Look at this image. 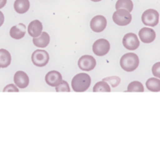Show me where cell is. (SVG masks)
<instances>
[{"label": "cell", "mask_w": 160, "mask_h": 150, "mask_svg": "<svg viewBox=\"0 0 160 150\" xmlns=\"http://www.w3.org/2000/svg\"><path fill=\"white\" fill-rule=\"evenodd\" d=\"M90 76L85 73H80L75 75L72 80V88L74 92H85L91 85Z\"/></svg>", "instance_id": "obj_1"}, {"label": "cell", "mask_w": 160, "mask_h": 150, "mask_svg": "<svg viewBox=\"0 0 160 150\" xmlns=\"http://www.w3.org/2000/svg\"><path fill=\"white\" fill-rule=\"evenodd\" d=\"M95 66H96V60L93 56L89 55L81 56L78 60V67L82 70L90 71L95 68Z\"/></svg>", "instance_id": "obj_7"}, {"label": "cell", "mask_w": 160, "mask_h": 150, "mask_svg": "<svg viewBox=\"0 0 160 150\" xmlns=\"http://www.w3.org/2000/svg\"><path fill=\"white\" fill-rule=\"evenodd\" d=\"M26 34V27L23 23H20L18 25L12 27L9 31V34L11 38L14 39H20L23 38Z\"/></svg>", "instance_id": "obj_14"}, {"label": "cell", "mask_w": 160, "mask_h": 150, "mask_svg": "<svg viewBox=\"0 0 160 150\" xmlns=\"http://www.w3.org/2000/svg\"><path fill=\"white\" fill-rule=\"evenodd\" d=\"M107 25V20L106 17L102 15L95 16L92 19L90 23L91 28L95 32H102L105 30Z\"/></svg>", "instance_id": "obj_9"}, {"label": "cell", "mask_w": 160, "mask_h": 150, "mask_svg": "<svg viewBox=\"0 0 160 150\" xmlns=\"http://www.w3.org/2000/svg\"><path fill=\"white\" fill-rule=\"evenodd\" d=\"M11 63V55L4 48L0 49V68H6Z\"/></svg>", "instance_id": "obj_17"}, {"label": "cell", "mask_w": 160, "mask_h": 150, "mask_svg": "<svg viewBox=\"0 0 160 150\" xmlns=\"http://www.w3.org/2000/svg\"><path fill=\"white\" fill-rule=\"evenodd\" d=\"M104 81H107L108 83L111 84L112 88L117 87V85H119L120 83V78L117 76H112V77H108V78H104L102 80Z\"/></svg>", "instance_id": "obj_22"}, {"label": "cell", "mask_w": 160, "mask_h": 150, "mask_svg": "<svg viewBox=\"0 0 160 150\" xmlns=\"http://www.w3.org/2000/svg\"><path fill=\"white\" fill-rule=\"evenodd\" d=\"M32 62L37 67H45L49 60V56L46 51L38 49L32 53L31 56Z\"/></svg>", "instance_id": "obj_5"}, {"label": "cell", "mask_w": 160, "mask_h": 150, "mask_svg": "<svg viewBox=\"0 0 160 150\" xmlns=\"http://www.w3.org/2000/svg\"><path fill=\"white\" fill-rule=\"evenodd\" d=\"M123 46L128 50H136L139 47L138 38L134 33H128L125 34L123 39Z\"/></svg>", "instance_id": "obj_8"}, {"label": "cell", "mask_w": 160, "mask_h": 150, "mask_svg": "<svg viewBox=\"0 0 160 150\" xmlns=\"http://www.w3.org/2000/svg\"><path fill=\"white\" fill-rule=\"evenodd\" d=\"M3 92H19V89L16 87L14 84H8L5 87V88L3 89Z\"/></svg>", "instance_id": "obj_25"}, {"label": "cell", "mask_w": 160, "mask_h": 150, "mask_svg": "<svg viewBox=\"0 0 160 150\" xmlns=\"http://www.w3.org/2000/svg\"><path fill=\"white\" fill-rule=\"evenodd\" d=\"M13 79L16 85L20 88H25L29 84V78L28 74L22 70H19L15 73Z\"/></svg>", "instance_id": "obj_11"}, {"label": "cell", "mask_w": 160, "mask_h": 150, "mask_svg": "<svg viewBox=\"0 0 160 150\" xmlns=\"http://www.w3.org/2000/svg\"><path fill=\"white\" fill-rule=\"evenodd\" d=\"M50 37L48 33L42 32V34L33 38V43L38 48H45L49 44Z\"/></svg>", "instance_id": "obj_15"}, {"label": "cell", "mask_w": 160, "mask_h": 150, "mask_svg": "<svg viewBox=\"0 0 160 150\" xmlns=\"http://www.w3.org/2000/svg\"><path fill=\"white\" fill-rule=\"evenodd\" d=\"M112 20L119 26H126L131 22L132 16L127 9H118L112 15Z\"/></svg>", "instance_id": "obj_3"}, {"label": "cell", "mask_w": 160, "mask_h": 150, "mask_svg": "<svg viewBox=\"0 0 160 150\" xmlns=\"http://www.w3.org/2000/svg\"><path fill=\"white\" fill-rule=\"evenodd\" d=\"M42 29H43V26L39 20H33L28 26V33L33 38L38 37L42 34Z\"/></svg>", "instance_id": "obj_13"}, {"label": "cell", "mask_w": 160, "mask_h": 150, "mask_svg": "<svg viewBox=\"0 0 160 150\" xmlns=\"http://www.w3.org/2000/svg\"><path fill=\"white\" fill-rule=\"evenodd\" d=\"M111 91L110 87L109 84L104 81H99V82L96 83L93 88V92H109Z\"/></svg>", "instance_id": "obj_20"}, {"label": "cell", "mask_w": 160, "mask_h": 150, "mask_svg": "<svg viewBox=\"0 0 160 150\" xmlns=\"http://www.w3.org/2000/svg\"><path fill=\"white\" fill-rule=\"evenodd\" d=\"M91 1H92V2H100L101 0H91Z\"/></svg>", "instance_id": "obj_28"}, {"label": "cell", "mask_w": 160, "mask_h": 150, "mask_svg": "<svg viewBox=\"0 0 160 150\" xmlns=\"http://www.w3.org/2000/svg\"><path fill=\"white\" fill-rule=\"evenodd\" d=\"M138 65L139 58L135 53H126L120 59V66L125 71H134L138 68Z\"/></svg>", "instance_id": "obj_2"}, {"label": "cell", "mask_w": 160, "mask_h": 150, "mask_svg": "<svg viewBox=\"0 0 160 150\" xmlns=\"http://www.w3.org/2000/svg\"><path fill=\"white\" fill-rule=\"evenodd\" d=\"M147 88L152 92H159L160 91V80L158 78H152L146 81Z\"/></svg>", "instance_id": "obj_18"}, {"label": "cell", "mask_w": 160, "mask_h": 150, "mask_svg": "<svg viewBox=\"0 0 160 150\" xmlns=\"http://www.w3.org/2000/svg\"><path fill=\"white\" fill-rule=\"evenodd\" d=\"M139 38L144 43H151L156 38V32L149 28H143L139 31Z\"/></svg>", "instance_id": "obj_12"}, {"label": "cell", "mask_w": 160, "mask_h": 150, "mask_svg": "<svg viewBox=\"0 0 160 150\" xmlns=\"http://www.w3.org/2000/svg\"><path fill=\"white\" fill-rule=\"evenodd\" d=\"M45 81L48 85L52 86V87H56L62 81V75L59 72L52 70V71L48 72L45 76Z\"/></svg>", "instance_id": "obj_10"}, {"label": "cell", "mask_w": 160, "mask_h": 150, "mask_svg": "<svg viewBox=\"0 0 160 150\" xmlns=\"http://www.w3.org/2000/svg\"><path fill=\"white\" fill-rule=\"evenodd\" d=\"M4 23V15H3L2 12L0 11V27Z\"/></svg>", "instance_id": "obj_26"}, {"label": "cell", "mask_w": 160, "mask_h": 150, "mask_svg": "<svg viewBox=\"0 0 160 150\" xmlns=\"http://www.w3.org/2000/svg\"><path fill=\"white\" fill-rule=\"evenodd\" d=\"M30 8L29 0H16L14 2V9L17 12L20 14L25 13Z\"/></svg>", "instance_id": "obj_16"}, {"label": "cell", "mask_w": 160, "mask_h": 150, "mask_svg": "<svg viewBox=\"0 0 160 150\" xmlns=\"http://www.w3.org/2000/svg\"><path fill=\"white\" fill-rule=\"evenodd\" d=\"M133 6L134 5L131 0H118L116 3V9H124L130 12L132 11Z\"/></svg>", "instance_id": "obj_19"}, {"label": "cell", "mask_w": 160, "mask_h": 150, "mask_svg": "<svg viewBox=\"0 0 160 150\" xmlns=\"http://www.w3.org/2000/svg\"><path fill=\"white\" fill-rule=\"evenodd\" d=\"M152 73L156 78H160V62H156L152 67Z\"/></svg>", "instance_id": "obj_24"}, {"label": "cell", "mask_w": 160, "mask_h": 150, "mask_svg": "<svg viewBox=\"0 0 160 150\" xmlns=\"http://www.w3.org/2000/svg\"><path fill=\"white\" fill-rule=\"evenodd\" d=\"M92 48H93V52L96 56H103L109 52L110 49V44L106 39H98L93 44Z\"/></svg>", "instance_id": "obj_6"}, {"label": "cell", "mask_w": 160, "mask_h": 150, "mask_svg": "<svg viewBox=\"0 0 160 150\" xmlns=\"http://www.w3.org/2000/svg\"><path fill=\"white\" fill-rule=\"evenodd\" d=\"M128 92H143L144 87L143 84L139 81H132L130 83L128 88Z\"/></svg>", "instance_id": "obj_21"}, {"label": "cell", "mask_w": 160, "mask_h": 150, "mask_svg": "<svg viewBox=\"0 0 160 150\" xmlns=\"http://www.w3.org/2000/svg\"><path fill=\"white\" fill-rule=\"evenodd\" d=\"M56 91L57 92H70V88L69 87L68 83L66 81H62L60 84L56 87Z\"/></svg>", "instance_id": "obj_23"}, {"label": "cell", "mask_w": 160, "mask_h": 150, "mask_svg": "<svg viewBox=\"0 0 160 150\" xmlns=\"http://www.w3.org/2000/svg\"><path fill=\"white\" fill-rule=\"evenodd\" d=\"M142 20L145 25L150 27H155L159 23V14L155 9H148L143 12Z\"/></svg>", "instance_id": "obj_4"}, {"label": "cell", "mask_w": 160, "mask_h": 150, "mask_svg": "<svg viewBox=\"0 0 160 150\" xmlns=\"http://www.w3.org/2000/svg\"><path fill=\"white\" fill-rule=\"evenodd\" d=\"M6 2H7V0H0V9H2V8L6 6Z\"/></svg>", "instance_id": "obj_27"}]
</instances>
